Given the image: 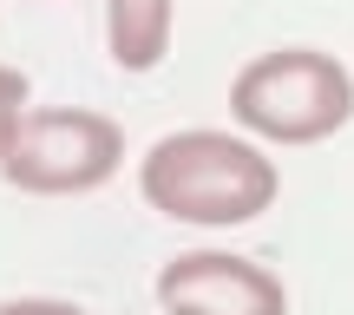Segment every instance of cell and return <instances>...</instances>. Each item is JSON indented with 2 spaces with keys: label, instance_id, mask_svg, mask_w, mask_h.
Returning a JSON list of instances; mask_svg holds the SVG:
<instances>
[{
  "label": "cell",
  "instance_id": "6da1fadb",
  "mask_svg": "<svg viewBox=\"0 0 354 315\" xmlns=\"http://www.w3.org/2000/svg\"><path fill=\"white\" fill-rule=\"evenodd\" d=\"M138 190L177 224H250L276 204V164L230 132H165L138 164Z\"/></svg>",
  "mask_w": 354,
  "mask_h": 315
},
{
  "label": "cell",
  "instance_id": "7a4b0ae2",
  "mask_svg": "<svg viewBox=\"0 0 354 315\" xmlns=\"http://www.w3.org/2000/svg\"><path fill=\"white\" fill-rule=\"evenodd\" d=\"M230 112L256 138L315 145L354 118V79L342 60H328L315 46H276V53H256L230 79Z\"/></svg>",
  "mask_w": 354,
  "mask_h": 315
},
{
  "label": "cell",
  "instance_id": "3957f363",
  "mask_svg": "<svg viewBox=\"0 0 354 315\" xmlns=\"http://www.w3.org/2000/svg\"><path fill=\"white\" fill-rule=\"evenodd\" d=\"M118 164H125V132L105 112L39 105L20 118L7 158H0V177L33 197H79V190H99Z\"/></svg>",
  "mask_w": 354,
  "mask_h": 315
},
{
  "label": "cell",
  "instance_id": "277c9868",
  "mask_svg": "<svg viewBox=\"0 0 354 315\" xmlns=\"http://www.w3.org/2000/svg\"><path fill=\"white\" fill-rule=\"evenodd\" d=\"M165 315H289V289L263 263L230 250H184L158 269Z\"/></svg>",
  "mask_w": 354,
  "mask_h": 315
},
{
  "label": "cell",
  "instance_id": "5b68a950",
  "mask_svg": "<svg viewBox=\"0 0 354 315\" xmlns=\"http://www.w3.org/2000/svg\"><path fill=\"white\" fill-rule=\"evenodd\" d=\"M105 53L118 73H151L171 53V0H105Z\"/></svg>",
  "mask_w": 354,
  "mask_h": 315
},
{
  "label": "cell",
  "instance_id": "8992f818",
  "mask_svg": "<svg viewBox=\"0 0 354 315\" xmlns=\"http://www.w3.org/2000/svg\"><path fill=\"white\" fill-rule=\"evenodd\" d=\"M20 118H26V73L0 66V158H7L13 132H20Z\"/></svg>",
  "mask_w": 354,
  "mask_h": 315
},
{
  "label": "cell",
  "instance_id": "52a82bcc",
  "mask_svg": "<svg viewBox=\"0 0 354 315\" xmlns=\"http://www.w3.org/2000/svg\"><path fill=\"white\" fill-rule=\"evenodd\" d=\"M0 315H86L79 303H53V296H20V303H0Z\"/></svg>",
  "mask_w": 354,
  "mask_h": 315
}]
</instances>
